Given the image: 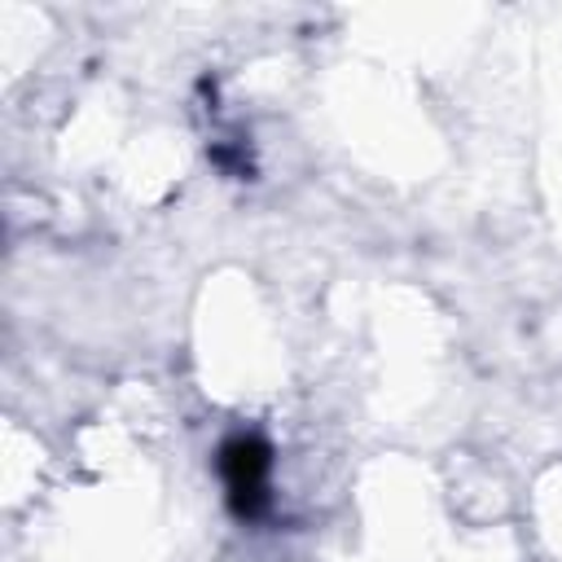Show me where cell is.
Returning a JSON list of instances; mask_svg holds the SVG:
<instances>
[{
  "instance_id": "cell-1",
  "label": "cell",
  "mask_w": 562,
  "mask_h": 562,
  "mask_svg": "<svg viewBox=\"0 0 562 562\" xmlns=\"http://www.w3.org/2000/svg\"><path fill=\"white\" fill-rule=\"evenodd\" d=\"M215 470L224 483V501L233 518L259 522L272 509V443L255 430H237L220 443Z\"/></svg>"
}]
</instances>
